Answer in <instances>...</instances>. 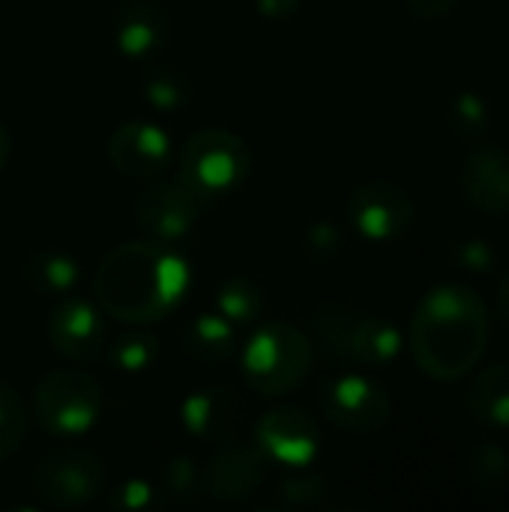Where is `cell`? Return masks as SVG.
<instances>
[{
  "mask_svg": "<svg viewBox=\"0 0 509 512\" xmlns=\"http://www.w3.org/2000/svg\"><path fill=\"white\" fill-rule=\"evenodd\" d=\"M492 315L486 300L459 282L432 288L411 315L408 348L417 369L441 384L468 378L486 357Z\"/></svg>",
  "mask_w": 509,
  "mask_h": 512,
  "instance_id": "cell-1",
  "label": "cell"
},
{
  "mask_svg": "<svg viewBox=\"0 0 509 512\" xmlns=\"http://www.w3.org/2000/svg\"><path fill=\"white\" fill-rule=\"evenodd\" d=\"M189 261L153 240L114 246L96 267V306L123 324H156L189 294Z\"/></svg>",
  "mask_w": 509,
  "mask_h": 512,
  "instance_id": "cell-2",
  "label": "cell"
},
{
  "mask_svg": "<svg viewBox=\"0 0 509 512\" xmlns=\"http://www.w3.org/2000/svg\"><path fill=\"white\" fill-rule=\"evenodd\" d=\"M315 348L309 336L285 321L261 324L240 354L243 384L267 399H282L306 384L312 375Z\"/></svg>",
  "mask_w": 509,
  "mask_h": 512,
  "instance_id": "cell-3",
  "label": "cell"
},
{
  "mask_svg": "<svg viewBox=\"0 0 509 512\" xmlns=\"http://www.w3.org/2000/svg\"><path fill=\"white\" fill-rule=\"evenodd\" d=\"M252 171V150L249 144L219 126H207L195 132L177 159V180L195 189L204 201H216L234 192Z\"/></svg>",
  "mask_w": 509,
  "mask_h": 512,
  "instance_id": "cell-4",
  "label": "cell"
},
{
  "mask_svg": "<svg viewBox=\"0 0 509 512\" xmlns=\"http://www.w3.org/2000/svg\"><path fill=\"white\" fill-rule=\"evenodd\" d=\"M102 414V387L81 369H51L33 387V417L57 441L78 438Z\"/></svg>",
  "mask_w": 509,
  "mask_h": 512,
  "instance_id": "cell-5",
  "label": "cell"
},
{
  "mask_svg": "<svg viewBox=\"0 0 509 512\" xmlns=\"http://www.w3.org/2000/svg\"><path fill=\"white\" fill-rule=\"evenodd\" d=\"M30 489L45 507L75 510L99 498L105 489V465L84 447H57L36 462Z\"/></svg>",
  "mask_w": 509,
  "mask_h": 512,
  "instance_id": "cell-6",
  "label": "cell"
},
{
  "mask_svg": "<svg viewBox=\"0 0 509 512\" xmlns=\"http://www.w3.org/2000/svg\"><path fill=\"white\" fill-rule=\"evenodd\" d=\"M321 411L330 426L348 435H372L381 432L393 417V399L387 387L369 375L345 372L324 384Z\"/></svg>",
  "mask_w": 509,
  "mask_h": 512,
  "instance_id": "cell-7",
  "label": "cell"
},
{
  "mask_svg": "<svg viewBox=\"0 0 509 512\" xmlns=\"http://www.w3.org/2000/svg\"><path fill=\"white\" fill-rule=\"evenodd\" d=\"M351 225L375 243L396 240L414 225L417 207L411 195L393 180H366L348 198Z\"/></svg>",
  "mask_w": 509,
  "mask_h": 512,
  "instance_id": "cell-8",
  "label": "cell"
},
{
  "mask_svg": "<svg viewBox=\"0 0 509 512\" xmlns=\"http://www.w3.org/2000/svg\"><path fill=\"white\" fill-rule=\"evenodd\" d=\"M183 429L201 444H231L246 432V399L225 384H207L192 390L180 408Z\"/></svg>",
  "mask_w": 509,
  "mask_h": 512,
  "instance_id": "cell-9",
  "label": "cell"
},
{
  "mask_svg": "<svg viewBox=\"0 0 509 512\" xmlns=\"http://www.w3.org/2000/svg\"><path fill=\"white\" fill-rule=\"evenodd\" d=\"M207 204L183 180H150L135 201V219L156 240H177L192 231Z\"/></svg>",
  "mask_w": 509,
  "mask_h": 512,
  "instance_id": "cell-10",
  "label": "cell"
},
{
  "mask_svg": "<svg viewBox=\"0 0 509 512\" xmlns=\"http://www.w3.org/2000/svg\"><path fill=\"white\" fill-rule=\"evenodd\" d=\"M255 447L267 462L285 468H306L321 453V429L303 408H273L255 423Z\"/></svg>",
  "mask_w": 509,
  "mask_h": 512,
  "instance_id": "cell-11",
  "label": "cell"
},
{
  "mask_svg": "<svg viewBox=\"0 0 509 512\" xmlns=\"http://www.w3.org/2000/svg\"><path fill=\"white\" fill-rule=\"evenodd\" d=\"M48 342L51 348L72 363H93L105 348V327L96 303L84 297H57L48 312Z\"/></svg>",
  "mask_w": 509,
  "mask_h": 512,
  "instance_id": "cell-12",
  "label": "cell"
},
{
  "mask_svg": "<svg viewBox=\"0 0 509 512\" xmlns=\"http://www.w3.org/2000/svg\"><path fill=\"white\" fill-rule=\"evenodd\" d=\"M264 477H267V456L258 447L240 441L222 444L201 471L204 495L225 504L252 498L264 486Z\"/></svg>",
  "mask_w": 509,
  "mask_h": 512,
  "instance_id": "cell-13",
  "label": "cell"
},
{
  "mask_svg": "<svg viewBox=\"0 0 509 512\" xmlns=\"http://www.w3.org/2000/svg\"><path fill=\"white\" fill-rule=\"evenodd\" d=\"M108 159L129 180H153L171 162V138L156 123L129 120L111 132Z\"/></svg>",
  "mask_w": 509,
  "mask_h": 512,
  "instance_id": "cell-14",
  "label": "cell"
},
{
  "mask_svg": "<svg viewBox=\"0 0 509 512\" xmlns=\"http://www.w3.org/2000/svg\"><path fill=\"white\" fill-rule=\"evenodd\" d=\"M462 192L468 204L486 216L509 213V150L483 144L462 162Z\"/></svg>",
  "mask_w": 509,
  "mask_h": 512,
  "instance_id": "cell-15",
  "label": "cell"
},
{
  "mask_svg": "<svg viewBox=\"0 0 509 512\" xmlns=\"http://www.w3.org/2000/svg\"><path fill=\"white\" fill-rule=\"evenodd\" d=\"M168 39V15L147 0H129L114 18V45L129 60L156 54Z\"/></svg>",
  "mask_w": 509,
  "mask_h": 512,
  "instance_id": "cell-16",
  "label": "cell"
},
{
  "mask_svg": "<svg viewBox=\"0 0 509 512\" xmlns=\"http://www.w3.org/2000/svg\"><path fill=\"white\" fill-rule=\"evenodd\" d=\"M180 351L201 366H222L237 351V327L219 312H204L183 327Z\"/></svg>",
  "mask_w": 509,
  "mask_h": 512,
  "instance_id": "cell-17",
  "label": "cell"
},
{
  "mask_svg": "<svg viewBox=\"0 0 509 512\" xmlns=\"http://www.w3.org/2000/svg\"><path fill=\"white\" fill-rule=\"evenodd\" d=\"M402 345H405V339L393 321L360 315L354 324V333H351L348 363H360L369 369H387L402 354Z\"/></svg>",
  "mask_w": 509,
  "mask_h": 512,
  "instance_id": "cell-18",
  "label": "cell"
},
{
  "mask_svg": "<svg viewBox=\"0 0 509 512\" xmlns=\"http://www.w3.org/2000/svg\"><path fill=\"white\" fill-rule=\"evenodd\" d=\"M468 414L486 429H509V363H492L474 375Z\"/></svg>",
  "mask_w": 509,
  "mask_h": 512,
  "instance_id": "cell-19",
  "label": "cell"
},
{
  "mask_svg": "<svg viewBox=\"0 0 509 512\" xmlns=\"http://www.w3.org/2000/svg\"><path fill=\"white\" fill-rule=\"evenodd\" d=\"M24 282L42 297H66L78 285V261L60 249H39L24 264Z\"/></svg>",
  "mask_w": 509,
  "mask_h": 512,
  "instance_id": "cell-20",
  "label": "cell"
},
{
  "mask_svg": "<svg viewBox=\"0 0 509 512\" xmlns=\"http://www.w3.org/2000/svg\"><path fill=\"white\" fill-rule=\"evenodd\" d=\"M357 318H360V312L342 300H324L312 312V327H315L318 345L330 360L348 363V345H351V333H354Z\"/></svg>",
  "mask_w": 509,
  "mask_h": 512,
  "instance_id": "cell-21",
  "label": "cell"
},
{
  "mask_svg": "<svg viewBox=\"0 0 509 512\" xmlns=\"http://www.w3.org/2000/svg\"><path fill=\"white\" fill-rule=\"evenodd\" d=\"M264 309H267L264 291L246 276H231L216 291V312L225 321H231L237 330L255 327L264 318Z\"/></svg>",
  "mask_w": 509,
  "mask_h": 512,
  "instance_id": "cell-22",
  "label": "cell"
},
{
  "mask_svg": "<svg viewBox=\"0 0 509 512\" xmlns=\"http://www.w3.org/2000/svg\"><path fill=\"white\" fill-rule=\"evenodd\" d=\"M156 360H159V339L156 333L144 330V324H132V330L120 333L108 348V363L126 375L150 372Z\"/></svg>",
  "mask_w": 509,
  "mask_h": 512,
  "instance_id": "cell-23",
  "label": "cell"
},
{
  "mask_svg": "<svg viewBox=\"0 0 509 512\" xmlns=\"http://www.w3.org/2000/svg\"><path fill=\"white\" fill-rule=\"evenodd\" d=\"M465 477L483 495L507 489L509 453L501 444H477L465 459Z\"/></svg>",
  "mask_w": 509,
  "mask_h": 512,
  "instance_id": "cell-24",
  "label": "cell"
},
{
  "mask_svg": "<svg viewBox=\"0 0 509 512\" xmlns=\"http://www.w3.org/2000/svg\"><path fill=\"white\" fill-rule=\"evenodd\" d=\"M27 438V408L24 399L0 381V462L12 459Z\"/></svg>",
  "mask_w": 509,
  "mask_h": 512,
  "instance_id": "cell-25",
  "label": "cell"
},
{
  "mask_svg": "<svg viewBox=\"0 0 509 512\" xmlns=\"http://www.w3.org/2000/svg\"><path fill=\"white\" fill-rule=\"evenodd\" d=\"M162 492H165V498H171L177 504H192L204 495L201 471L195 468V462L189 456L168 459L165 474H162Z\"/></svg>",
  "mask_w": 509,
  "mask_h": 512,
  "instance_id": "cell-26",
  "label": "cell"
},
{
  "mask_svg": "<svg viewBox=\"0 0 509 512\" xmlns=\"http://www.w3.org/2000/svg\"><path fill=\"white\" fill-rule=\"evenodd\" d=\"M330 495V486L324 477L318 474H297L291 480H285L276 492V504L282 510H312V507H324Z\"/></svg>",
  "mask_w": 509,
  "mask_h": 512,
  "instance_id": "cell-27",
  "label": "cell"
},
{
  "mask_svg": "<svg viewBox=\"0 0 509 512\" xmlns=\"http://www.w3.org/2000/svg\"><path fill=\"white\" fill-rule=\"evenodd\" d=\"M144 99L156 111H180L189 102V84L168 69H156L144 78Z\"/></svg>",
  "mask_w": 509,
  "mask_h": 512,
  "instance_id": "cell-28",
  "label": "cell"
},
{
  "mask_svg": "<svg viewBox=\"0 0 509 512\" xmlns=\"http://www.w3.org/2000/svg\"><path fill=\"white\" fill-rule=\"evenodd\" d=\"M450 120H453V129L465 138H480L486 135L489 129V120H492V111L486 105V99L474 90H465L453 99L450 105Z\"/></svg>",
  "mask_w": 509,
  "mask_h": 512,
  "instance_id": "cell-29",
  "label": "cell"
},
{
  "mask_svg": "<svg viewBox=\"0 0 509 512\" xmlns=\"http://www.w3.org/2000/svg\"><path fill=\"white\" fill-rule=\"evenodd\" d=\"M165 504V492L147 480H126L108 495V507L117 512H150Z\"/></svg>",
  "mask_w": 509,
  "mask_h": 512,
  "instance_id": "cell-30",
  "label": "cell"
},
{
  "mask_svg": "<svg viewBox=\"0 0 509 512\" xmlns=\"http://www.w3.org/2000/svg\"><path fill=\"white\" fill-rule=\"evenodd\" d=\"M453 261L456 267H462L465 273H477V276H486L498 267V252L489 240L483 237H468L462 243L453 246Z\"/></svg>",
  "mask_w": 509,
  "mask_h": 512,
  "instance_id": "cell-31",
  "label": "cell"
},
{
  "mask_svg": "<svg viewBox=\"0 0 509 512\" xmlns=\"http://www.w3.org/2000/svg\"><path fill=\"white\" fill-rule=\"evenodd\" d=\"M345 246V234L333 222H315L306 231V249L315 258H336Z\"/></svg>",
  "mask_w": 509,
  "mask_h": 512,
  "instance_id": "cell-32",
  "label": "cell"
},
{
  "mask_svg": "<svg viewBox=\"0 0 509 512\" xmlns=\"http://www.w3.org/2000/svg\"><path fill=\"white\" fill-rule=\"evenodd\" d=\"M405 3L417 18H444L456 9L459 0H405Z\"/></svg>",
  "mask_w": 509,
  "mask_h": 512,
  "instance_id": "cell-33",
  "label": "cell"
},
{
  "mask_svg": "<svg viewBox=\"0 0 509 512\" xmlns=\"http://www.w3.org/2000/svg\"><path fill=\"white\" fill-rule=\"evenodd\" d=\"M300 3L303 0H255L258 12L264 18H288V15H294L300 9Z\"/></svg>",
  "mask_w": 509,
  "mask_h": 512,
  "instance_id": "cell-34",
  "label": "cell"
},
{
  "mask_svg": "<svg viewBox=\"0 0 509 512\" xmlns=\"http://www.w3.org/2000/svg\"><path fill=\"white\" fill-rule=\"evenodd\" d=\"M495 306H498V318L509 327V273L501 279V285H498V300H495Z\"/></svg>",
  "mask_w": 509,
  "mask_h": 512,
  "instance_id": "cell-35",
  "label": "cell"
},
{
  "mask_svg": "<svg viewBox=\"0 0 509 512\" xmlns=\"http://www.w3.org/2000/svg\"><path fill=\"white\" fill-rule=\"evenodd\" d=\"M9 147H12V141H9V129L0 123V168L6 165V159H9Z\"/></svg>",
  "mask_w": 509,
  "mask_h": 512,
  "instance_id": "cell-36",
  "label": "cell"
}]
</instances>
